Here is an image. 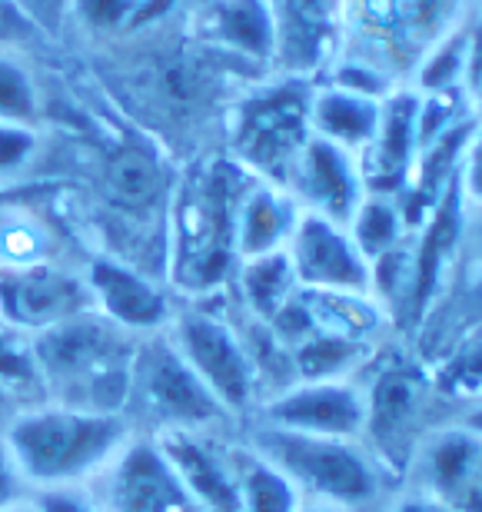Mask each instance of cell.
<instances>
[{
    "label": "cell",
    "instance_id": "cell-1",
    "mask_svg": "<svg viewBox=\"0 0 482 512\" xmlns=\"http://www.w3.org/2000/svg\"><path fill=\"white\" fill-rule=\"evenodd\" d=\"M250 177L227 153L193 160L167 203V273L173 293L190 303L230 290L237 256V207Z\"/></svg>",
    "mask_w": 482,
    "mask_h": 512
},
{
    "label": "cell",
    "instance_id": "cell-2",
    "mask_svg": "<svg viewBox=\"0 0 482 512\" xmlns=\"http://www.w3.org/2000/svg\"><path fill=\"white\" fill-rule=\"evenodd\" d=\"M133 433L127 416L40 399L7 419L0 446L27 493H44L90 486Z\"/></svg>",
    "mask_w": 482,
    "mask_h": 512
},
{
    "label": "cell",
    "instance_id": "cell-3",
    "mask_svg": "<svg viewBox=\"0 0 482 512\" xmlns=\"http://www.w3.org/2000/svg\"><path fill=\"white\" fill-rule=\"evenodd\" d=\"M40 396L90 413H127L137 336L87 310L30 336Z\"/></svg>",
    "mask_w": 482,
    "mask_h": 512
},
{
    "label": "cell",
    "instance_id": "cell-4",
    "mask_svg": "<svg viewBox=\"0 0 482 512\" xmlns=\"http://www.w3.org/2000/svg\"><path fill=\"white\" fill-rule=\"evenodd\" d=\"M482 0H346L343 47L353 60L396 90L413 87L423 64L479 17Z\"/></svg>",
    "mask_w": 482,
    "mask_h": 512
},
{
    "label": "cell",
    "instance_id": "cell-5",
    "mask_svg": "<svg viewBox=\"0 0 482 512\" xmlns=\"http://www.w3.org/2000/svg\"><path fill=\"white\" fill-rule=\"evenodd\" d=\"M256 453L300 489L306 503H330L350 512L383 509L393 496V476L376 463L363 439H323L250 423L246 433Z\"/></svg>",
    "mask_w": 482,
    "mask_h": 512
},
{
    "label": "cell",
    "instance_id": "cell-6",
    "mask_svg": "<svg viewBox=\"0 0 482 512\" xmlns=\"http://www.w3.org/2000/svg\"><path fill=\"white\" fill-rule=\"evenodd\" d=\"M313 80L270 74L237 97L227 114V157L250 177L283 187L310 143Z\"/></svg>",
    "mask_w": 482,
    "mask_h": 512
},
{
    "label": "cell",
    "instance_id": "cell-7",
    "mask_svg": "<svg viewBox=\"0 0 482 512\" xmlns=\"http://www.w3.org/2000/svg\"><path fill=\"white\" fill-rule=\"evenodd\" d=\"M127 423L137 433H230L237 426L217 403L187 360L173 350L167 333L140 336L133 383L127 403Z\"/></svg>",
    "mask_w": 482,
    "mask_h": 512
},
{
    "label": "cell",
    "instance_id": "cell-8",
    "mask_svg": "<svg viewBox=\"0 0 482 512\" xmlns=\"http://www.w3.org/2000/svg\"><path fill=\"white\" fill-rule=\"evenodd\" d=\"M366 389V429L363 443L376 463L386 469L396 483H403L416 449L436 426H426V413L439 403L426 366L409 360L383 363L376 356L363 376Z\"/></svg>",
    "mask_w": 482,
    "mask_h": 512
},
{
    "label": "cell",
    "instance_id": "cell-9",
    "mask_svg": "<svg viewBox=\"0 0 482 512\" xmlns=\"http://www.w3.org/2000/svg\"><path fill=\"white\" fill-rule=\"evenodd\" d=\"M163 333L237 423L253 419L263 403V393L233 316L210 310L207 303H187L173 310L170 326Z\"/></svg>",
    "mask_w": 482,
    "mask_h": 512
},
{
    "label": "cell",
    "instance_id": "cell-10",
    "mask_svg": "<svg viewBox=\"0 0 482 512\" xmlns=\"http://www.w3.org/2000/svg\"><path fill=\"white\" fill-rule=\"evenodd\" d=\"M87 489L107 512H203L147 433H133Z\"/></svg>",
    "mask_w": 482,
    "mask_h": 512
},
{
    "label": "cell",
    "instance_id": "cell-11",
    "mask_svg": "<svg viewBox=\"0 0 482 512\" xmlns=\"http://www.w3.org/2000/svg\"><path fill=\"white\" fill-rule=\"evenodd\" d=\"M253 423L300 436L323 439H363L366 429V389L363 380L333 383H293L283 393L263 399Z\"/></svg>",
    "mask_w": 482,
    "mask_h": 512
},
{
    "label": "cell",
    "instance_id": "cell-12",
    "mask_svg": "<svg viewBox=\"0 0 482 512\" xmlns=\"http://www.w3.org/2000/svg\"><path fill=\"white\" fill-rule=\"evenodd\" d=\"M276 30L273 74L323 80L343 47L346 0H266Z\"/></svg>",
    "mask_w": 482,
    "mask_h": 512
},
{
    "label": "cell",
    "instance_id": "cell-13",
    "mask_svg": "<svg viewBox=\"0 0 482 512\" xmlns=\"http://www.w3.org/2000/svg\"><path fill=\"white\" fill-rule=\"evenodd\" d=\"M84 280L94 313L104 316L107 323H114L117 330L137 336V340L140 336L163 333L170 326L173 310H177L167 286L147 273H140L137 266L120 260V256H97V260H90Z\"/></svg>",
    "mask_w": 482,
    "mask_h": 512
},
{
    "label": "cell",
    "instance_id": "cell-14",
    "mask_svg": "<svg viewBox=\"0 0 482 512\" xmlns=\"http://www.w3.org/2000/svg\"><path fill=\"white\" fill-rule=\"evenodd\" d=\"M94 310L84 273L57 263L0 270V316L20 333L37 336L77 313Z\"/></svg>",
    "mask_w": 482,
    "mask_h": 512
},
{
    "label": "cell",
    "instance_id": "cell-15",
    "mask_svg": "<svg viewBox=\"0 0 482 512\" xmlns=\"http://www.w3.org/2000/svg\"><path fill=\"white\" fill-rule=\"evenodd\" d=\"M293 276L300 290L320 293H369V263L356 250L343 223L300 213L293 237L286 243Z\"/></svg>",
    "mask_w": 482,
    "mask_h": 512
},
{
    "label": "cell",
    "instance_id": "cell-16",
    "mask_svg": "<svg viewBox=\"0 0 482 512\" xmlns=\"http://www.w3.org/2000/svg\"><path fill=\"white\" fill-rule=\"evenodd\" d=\"M283 190L293 197L300 213H313V217L343 223V227L366 200L360 160L320 137H310V143L296 157Z\"/></svg>",
    "mask_w": 482,
    "mask_h": 512
},
{
    "label": "cell",
    "instance_id": "cell-17",
    "mask_svg": "<svg viewBox=\"0 0 482 512\" xmlns=\"http://www.w3.org/2000/svg\"><path fill=\"white\" fill-rule=\"evenodd\" d=\"M153 439L203 512H240V439L230 433H157Z\"/></svg>",
    "mask_w": 482,
    "mask_h": 512
},
{
    "label": "cell",
    "instance_id": "cell-18",
    "mask_svg": "<svg viewBox=\"0 0 482 512\" xmlns=\"http://www.w3.org/2000/svg\"><path fill=\"white\" fill-rule=\"evenodd\" d=\"M190 24L200 44L256 74H273L276 30L266 0H203L193 4Z\"/></svg>",
    "mask_w": 482,
    "mask_h": 512
},
{
    "label": "cell",
    "instance_id": "cell-19",
    "mask_svg": "<svg viewBox=\"0 0 482 512\" xmlns=\"http://www.w3.org/2000/svg\"><path fill=\"white\" fill-rule=\"evenodd\" d=\"M419 157V94L413 87L393 90L379 107V127L360 153L366 193L399 197Z\"/></svg>",
    "mask_w": 482,
    "mask_h": 512
},
{
    "label": "cell",
    "instance_id": "cell-20",
    "mask_svg": "<svg viewBox=\"0 0 482 512\" xmlns=\"http://www.w3.org/2000/svg\"><path fill=\"white\" fill-rule=\"evenodd\" d=\"M100 187L114 210L143 217L150 210L167 207L173 183L160 150H153L150 143H120L107 153Z\"/></svg>",
    "mask_w": 482,
    "mask_h": 512
},
{
    "label": "cell",
    "instance_id": "cell-21",
    "mask_svg": "<svg viewBox=\"0 0 482 512\" xmlns=\"http://www.w3.org/2000/svg\"><path fill=\"white\" fill-rule=\"evenodd\" d=\"M296 220H300V207L290 193L273 183L250 180L237 207V256L253 260V256L286 250Z\"/></svg>",
    "mask_w": 482,
    "mask_h": 512
},
{
    "label": "cell",
    "instance_id": "cell-22",
    "mask_svg": "<svg viewBox=\"0 0 482 512\" xmlns=\"http://www.w3.org/2000/svg\"><path fill=\"white\" fill-rule=\"evenodd\" d=\"M379 107H383V100L353 94V90L333 87L320 80V84H313L310 130L313 137L336 143L346 153L360 157L379 127Z\"/></svg>",
    "mask_w": 482,
    "mask_h": 512
},
{
    "label": "cell",
    "instance_id": "cell-23",
    "mask_svg": "<svg viewBox=\"0 0 482 512\" xmlns=\"http://www.w3.org/2000/svg\"><path fill=\"white\" fill-rule=\"evenodd\" d=\"M300 303L310 316L313 333L343 336V340L379 346L383 333L393 330L386 310L369 293H320L300 290Z\"/></svg>",
    "mask_w": 482,
    "mask_h": 512
},
{
    "label": "cell",
    "instance_id": "cell-24",
    "mask_svg": "<svg viewBox=\"0 0 482 512\" xmlns=\"http://www.w3.org/2000/svg\"><path fill=\"white\" fill-rule=\"evenodd\" d=\"M230 290L237 296V310L243 316H250L256 323H270L276 313L286 310L300 296V283L293 276L290 256L280 250L240 260Z\"/></svg>",
    "mask_w": 482,
    "mask_h": 512
},
{
    "label": "cell",
    "instance_id": "cell-25",
    "mask_svg": "<svg viewBox=\"0 0 482 512\" xmlns=\"http://www.w3.org/2000/svg\"><path fill=\"white\" fill-rule=\"evenodd\" d=\"M296 383H333V380H363L379 356V346L353 343L343 336L310 333L290 350Z\"/></svg>",
    "mask_w": 482,
    "mask_h": 512
},
{
    "label": "cell",
    "instance_id": "cell-26",
    "mask_svg": "<svg viewBox=\"0 0 482 512\" xmlns=\"http://www.w3.org/2000/svg\"><path fill=\"white\" fill-rule=\"evenodd\" d=\"M237 489L240 512H300L303 496L270 459L240 439L237 449Z\"/></svg>",
    "mask_w": 482,
    "mask_h": 512
},
{
    "label": "cell",
    "instance_id": "cell-27",
    "mask_svg": "<svg viewBox=\"0 0 482 512\" xmlns=\"http://www.w3.org/2000/svg\"><path fill=\"white\" fill-rule=\"evenodd\" d=\"M436 396L443 403H456L459 409L473 406L482 399V323L466 336H459L456 346L429 370Z\"/></svg>",
    "mask_w": 482,
    "mask_h": 512
},
{
    "label": "cell",
    "instance_id": "cell-28",
    "mask_svg": "<svg viewBox=\"0 0 482 512\" xmlns=\"http://www.w3.org/2000/svg\"><path fill=\"white\" fill-rule=\"evenodd\" d=\"M346 230H350L356 250L366 256V263H376L379 256L393 253L413 237L396 197H376V193H366V200L353 213V220L346 223Z\"/></svg>",
    "mask_w": 482,
    "mask_h": 512
},
{
    "label": "cell",
    "instance_id": "cell-29",
    "mask_svg": "<svg viewBox=\"0 0 482 512\" xmlns=\"http://www.w3.org/2000/svg\"><path fill=\"white\" fill-rule=\"evenodd\" d=\"M177 0H70L77 24L90 37L114 40L163 17Z\"/></svg>",
    "mask_w": 482,
    "mask_h": 512
},
{
    "label": "cell",
    "instance_id": "cell-30",
    "mask_svg": "<svg viewBox=\"0 0 482 512\" xmlns=\"http://www.w3.org/2000/svg\"><path fill=\"white\" fill-rule=\"evenodd\" d=\"M47 230L37 213L4 207L0 210V270H20V266L50 263Z\"/></svg>",
    "mask_w": 482,
    "mask_h": 512
},
{
    "label": "cell",
    "instance_id": "cell-31",
    "mask_svg": "<svg viewBox=\"0 0 482 512\" xmlns=\"http://www.w3.org/2000/svg\"><path fill=\"white\" fill-rule=\"evenodd\" d=\"M0 389L10 393L17 403L40 396V376L34 363V343L27 333L10 326L0 316Z\"/></svg>",
    "mask_w": 482,
    "mask_h": 512
},
{
    "label": "cell",
    "instance_id": "cell-32",
    "mask_svg": "<svg viewBox=\"0 0 482 512\" xmlns=\"http://www.w3.org/2000/svg\"><path fill=\"white\" fill-rule=\"evenodd\" d=\"M0 124H40V94L34 74L10 50H0Z\"/></svg>",
    "mask_w": 482,
    "mask_h": 512
},
{
    "label": "cell",
    "instance_id": "cell-33",
    "mask_svg": "<svg viewBox=\"0 0 482 512\" xmlns=\"http://www.w3.org/2000/svg\"><path fill=\"white\" fill-rule=\"evenodd\" d=\"M40 130L20 124H0V180L20 177L37 160Z\"/></svg>",
    "mask_w": 482,
    "mask_h": 512
},
{
    "label": "cell",
    "instance_id": "cell-34",
    "mask_svg": "<svg viewBox=\"0 0 482 512\" xmlns=\"http://www.w3.org/2000/svg\"><path fill=\"white\" fill-rule=\"evenodd\" d=\"M47 34L40 20L20 0H0V50L44 44Z\"/></svg>",
    "mask_w": 482,
    "mask_h": 512
},
{
    "label": "cell",
    "instance_id": "cell-35",
    "mask_svg": "<svg viewBox=\"0 0 482 512\" xmlns=\"http://www.w3.org/2000/svg\"><path fill=\"white\" fill-rule=\"evenodd\" d=\"M456 183H459V197H463L466 210H482V120H476V127L463 147Z\"/></svg>",
    "mask_w": 482,
    "mask_h": 512
},
{
    "label": "cell",
    "instance_id": "cell-36",
    "mask_svg": "<svg viewBox=\"0 0 482 512\" xmlns=\"http://www.w3.org/2000/svg\"><path fill=\"white\" fill-rule=\"evenodd\" d=\"M30 496H34L40 512H107L87 486L44 489V493H30Z\"/></svg>",
    "mask_w": 482,
    "mask_h": 512
},
{
    "label": "cell",
    "instance_id": "cell-37",
    "mask_svg": "<svg viewBox=\"0 0 482 512\" xmlns=\"http://www.w3.org/2000/svg\"><path fill=\"white\" fill-rule=\"evenodd\" d=\"M463 94L469 100L473 117L482 120V10L473 24V37H469V57H466V74H463Z\"/></svg>",
    "mask_w": 482,
    "mask_h": 512
},
{
    "label": "cell",
    "instance_id": "cell-38",
    "mask_svg": "<svg viewBox=\"0 0 482 512\" xmlns=\"http://www.w3.org/2000/svg\"><path fill=\"white\" fill-rule=\"evenodd\" d=\"M379 512H453L446 503H439L436 496L423 493L416 486H403L399 493H393L386 499V506Z\"/></svg>",
    "mask_w": 482,
    "mask_h": 512
},
{
    "label": "cell",
    "instance_id": "cell-39",
    "mask_svg": "<svg viewBox=\"0 0 482 512\" xmlns=\"http://www.w3.org/2000/svg\"><path fill=\"white\" fill-rule=\"evenodd\" d=\"M27 496L24 483H20V476L14 473V466H10V459L4 453V446H0V506L14 503V499Z\"/></svg>",
    "mask_w": 482,
    "mask_h": 512
},
{
    "label": "cell",
    "instance_id": "cell-40",
    "mask_svg": "<svg viewBox=\"0 0 482 512\" xmlns=\"http://www.w3.org/2000/svg\"><path fill=\"white\" fill-rule=\"evenodd\" d=\"M453 423H459L466 429V433H473L476 439H482V399L473 406H466V409H459V416L453 419Z\"/></svg>",
    "mask_w": 482,
    "mask_h": 512
},
{
    "label": "cell",
    "instance_id": "cell-41",
    "mask_svg": "<svg viewBox=\"0 0 482 512\" xmlns=\"http://www.w3.org/2000/svg\"><path fill=\"white\" fill-rule=\"evenodd\" d=\"M0 512H40L37 509V503H34V496H20V499H14V503H7V506H0Z\"/></svg>",
    "mask_w": 482,
    "mask_h": 512
},
{
    "label": "cell",
    "instance_id": "cell-42",
    "mask_svg": "<svg viewBox=\"0 0 482 512\" xmlns=\"http://www.w3.org/2000/svg\"><path fill=\"white\" fill-rule=\"evenodd\" d=\"M300 512H350V509H343V506H330V503H306V499H303Z\"/></svg>",
    "mask_w": 482,
    "mask_h": 512
},
{
    "label": "cell",
    "instance_id": "cell-43",
    "mask_svg": "<svg viewBox=\"0 0 482 512\" xmlns=\"http://www.w3.org/2000/svg\"><path fill=\"white\" fill-rule=\"evenodd\" d=\"M17 406V399L10 396V393H4V389H0V409H14Z\"/></svg>",
    "mask_w": 482,
    "mask_h": 512
},
{
    "label": "cell",
    "instance_id": "cell-44",
    "mask_svg": "<svg viewBox=\"0 0 482 512\" xmlns=\"http://www.w3.org/2000/svg\"><path fill=\"white\" fill-rule=\"evenodd\" d=\"M190 4H203V0H190Z\"/></svg>",
    "mask_w": 482,
    "mask_h": 512
}]
</instances>
